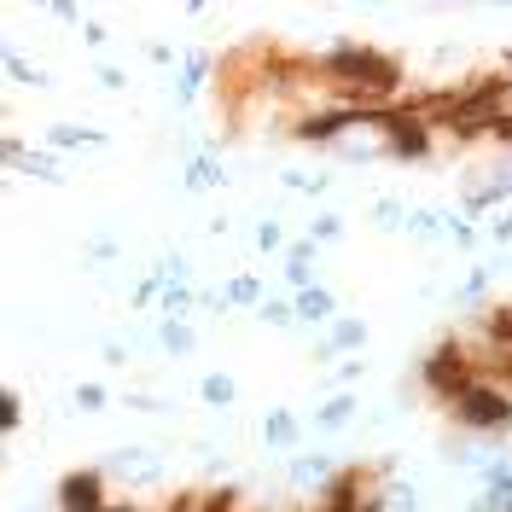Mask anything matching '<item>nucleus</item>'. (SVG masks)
Returning <instances> with one entry per match:
<instances>
[{
    "label": "nucleus",
    "mask_w": 512,
    "mask_h": 512,
    "mask_svg": "<svg viewBox=\"0 0 512 512\" xmlns=\"http://www.w3.org/2000/svg\"><path fill=\"white\" fill-rule=\"evenodd\" d=\"M332 152L344 163H373V158H396V128H390V111L373 117V111H355L350 123L332 134Z\"/></svg>",
    "instance_id": "nucleus-1"
},
{
    "label": "nucleus",
    "mask_w": 512,
    "mask_h": 512,
    "mask_svg": "<svg viewBox=\"0 0 512 512\" xmlns=\"http://www.w3.org/2000/svg\"><path fill=\"white\" fill-rule=\"evenodd\" d=\"M105 478L123 483V489H163V478H169V466H163V454H152V448H117L111 460H105Z\"/></svg>",
    "instance_id": "nucleus-2"
},
{
    "label": "nucleus",
    "mask_w": 512,
    "mask_h": 512,
    "mask_svg": "<svg viewBox=\"0 0 512 512\" xmlns=\"http://www.w3.org/2000/svg\"><path fill=\"white\" fill-rule=\"evenodd\" d=\"M59 512H111V478H105V466L70 472L59 483Z\"/></svg>",
    "instance_id": "nucleus-3"
},
{
    "label": "nucleus",
    "mask_w": 512,
    "mask_h": 512,
    "mask_svg": "<svg viewBox=\"0 0 512 512\" xmlns=\"http://www.w3.org/2000/svg\"><path fill=\"white\" fill-rule=\"evenodd\" d=\"M338 478H344V472H338L326 454H297V460H291V489H297L309 507H315V501H320V495H326Z\"/></svg>",
    "instance_id": "nucleus-4"
},
{
    "label": "nucleus",
    "mask_w": 512,
    "mask_h": 512,
    "mask_svg": "<svg viewBox=\"0 0 512 512\" xmlns=\"http://www.w3.org/2000/svg\"><path fill=\"white\" fill-rule=\"evenodd\" d=\"M291 309H297V326H332V320H338V291L309 286V291L291 297Z\"/></svg>",
    "instance_id": "nucleus-5"
},
{
    "label": "nucleus",
    "mask_w": 512,
    "mask_h": 512,
    "mask_svg": "<svg viewBox=\"0 0 512 512\" xmlns=\"http://www.w3.org/2000/svg\"><path fill=\"white\" fill-rule=\"evenodd\" d=\"M210 76H216V59H210V53H187V59H181V76H175V99H181V105L198 99V88H204Z\"/></svg>",
    "instance_id": "nucleus-6"
},
{
    "label": "nucleus",
    "mask_w": 512,
    "mask_h": 512,
    "mask_svg": "<svg viewBox=\"0 0 512 512\" xmlns=\"http://www.w3.org/2000/svg\"><path fill=\"white\" fill-rule=\"evenodd\" d=\"M222 297H227V309H262L268 286H262V274H227Z\"/></svg>",
    "instance_id": "nucleus-7"
},
{
    "label": "nucleus",
    "mask_w": 512,
    "mask_h": 512,
    "mask_svg": "<svg viewBox=\"0 0 512 512\" xmlns=\"http://www.w3.org/2000/svg\"><path fill=\"white\" fill-rule=\"evenodd\" d=\"M286 286L291 291L315 286V239H303V245H291V251H286Z\"/></svg>",
    "instance_id": "nucleus-8"
},
{
    "label": "nucleus",
    "mask_w": 512,
    "mask_h": 512,
    "mask_svg": "<svg viewBox=\"0 0 512 512\" xmlns=\"http://www.w3.org/2000/svg\"><path fill=\"white\" fill-rule=\"evenodd\" d=\"M297 414L291 408H268V419H262V443L268 448H297Z\"/></svg>",
    "instance_id": "nucleus-9"
},
{
    "label": "nucleus",
    "mask_w": 512,
    "mask_h": 512,
    "mask_svg": "<svg viewBox=\"0 0 512 512\" xmlns=\"http://www.w3.org/2000/svg\"><path fill=\"white\" fill-rule=\"evenodd\" d=\"M47 146H53V152H70V146H105V134L88 128V123H53L47 128Z\"/></svg>",
    "instance_id": "nucleus-10"
},
{
    "label": "nucleus",
    "mask_w": 512,
    "mask_h": 512,
    "mask_svg": "<svg viewBox=\"0 0 512 512\" xmlns=\"http://www.w3.org/2000/svg\"><path fill=\"white\" fill-rule=\"evenodd\" d=\"M181 187L187 192H216V187H227V169L216 158H192L187 175H181Z\"/></svg>",
    "instance_id": "nucleus-11"
},
{
    "label": "nucleus",
    "mask_w": 512,
    "mask_h": 512,
    "mask_svg": "<svg viewBox=\"0 0 512 512\" xmlns=\"http://www.w3.org/2000/svg\"><path fill=\"white\" fill-rule=\"evenodd\" d=\"M350 419H355V396H350V390L326 396V402L315 408V425H320V431H338V425H350Z\"/></svg>",
    "instance_id": "nucleus-12"
},
{
    "label": "nucleus",
    "mask_w": 512,
    "mask_h": 512,
    "mask_svg": "<svg viewBox=\"0 0 512 512\" xmlns=\"http://www.w3.org/2000/svg\"><path fill=\"white\" fill-rule=\"evenodd\" d=\"M233 396H239V384L227 379V373H204L198 379V402L204 408H233Z\"/></svg>",
    "instance_id": "nucleus-13"
},
{
    "label": "nucleus",
    "mask_w": 512,
    "mask_h": 512,
    "mask_svg": "<svg viewBox=\"0 0 512 512\" xmlns=\"http://www.w3.org/2000/svg\"><path fill=\"white\" fill-rule=\"evenodd\" d=\"M158 344H163V355H192L198 332H192L187 320H163V326H158Z\"/></svg>",
    "instance_id": "nucleus-14"
},
{
    "label": "nucleus",
    "mask_w": 512,
    "mask_h": 512,
    "mask_svg": "<svg viewBox=\"0 0 512 512\" xmlns=\"http://www.w3.org/2000/svg\"><path fill=\"white\" fill-rule=\"evenodd\" d=\"M326 344H332V350H361V344H367V320L338 315L332 320V332H326Z\"/></svg>",
    "instance_id": "nucleus-15"
},
{
    "label": "nucleus",
    "mask_w": 512,
    "mask_h": 512,
    "mask_svg": "<svg viewBox=\"0 0 512 512\" xmlns=\"http://www.w3.org/2000/svg\"><path fill=\"white\" fill-rule=\"evenodd\" d=\"M198 303H204V297L192 286H163V320H187Z\"/></svg>",
    "instance_id": "nucleus-16"
},
{
    "label": "nucleus",
    "mask_w": 512,
    "mask_h": 512,
    "mask_svg": "<svg viewBox=\"0 0 512 512\" xmlns=\"http://www.w3.org/2000/svg\"><path fill=\"white\" fill-rule=\"evenodd\" d=\"M6 82H18V88H47L53 76H47V70H35L24 53H6Z\"/></svg>",
    "instance_id": "nucleus-17"
},
{
    "label": "nucleus",
    "mask_w": 512,
    "mask_h": 512,
    "mask_svg": "<svg viewBox=\"0 0 512 512\" xmlns=\"http://www.w3.org/2000/svg\"><path fill=\"white\" fill-rule=\"evenodd\" d=\"M367 222H373V227H384V233H408V210H402L396 198H379V204L367 210Z\"/></svg>",
    "instance_id": "nucleus-18"
},
{
    "label": "nucleus",
    "mask_w": 512,
    "mask_h": 512,
    "mask_svg": "<svg viewBox=\"0 0 512 512\" xmlns=\"http://www.w3.org/2000/svg\"><path fill=\"white\" fill-rule=\"evenodd\" d=\"M443 239H448V245H460V251H472V245H478V227H472V216H454V210H443Z\"/></svg>",
    "instance_id": "nucleus-19"
},
{
    "label": "nucleus",
    "mask_w": 512,
    "mask_h": 512,
    "mask_svg": "<svg viewBox=\"0 0 512 512\" xmlns=\"http://www.w3.org/2000/svg\"><path fill=\"white\" fill-rule=\"evenodd\" d=\"M408 239H443V210H408Z\"/></svg>",
    "instance_id": "nucleus-20"
},
{
    "label": "nucleus",
    "mask_w": 512,
    "mask_h": 512,
    "mask_svg": "<svg viewBox=\"0 0 512 512\" xmlns=\"http://www.w3.org/2000/svg\"><path fill=\"white\" fill-rule=\"evenodd\" d=\"M262 326H297V309H291V297H268L262 309H256Z\"/></svg>",
    "instance_id": "nucleus-21"
},
{
    "label": "nucleus",
    "mask_w": 512,
    "mask_h": 512,
    "mask_svg": "<svg viewBox=\"0 0 512 512\" xmlns=\"http://www.w3.org/2000/svg\"><path fill=\"white\" fill-rule=\"evenodd\" d=\"M309 239H315V245L344 239V216H332V210H326V216H315V222H309Z\"/></svg>",
    "instance_id": "nucleus-22"
},
{
    "label": "nucleus",
    "mask_w": 512,
    "mask_h": 512,
    "mask_svg": "<svg viewBox=\"0 0 512 512\" xmlns=\"http://www.w3.org/2000/svg\"><path fill=\"white\" fill-rule=\"evenodd\" d=\"M105 402H111V390H105V384H76V408H82V414H99Z\"/></svg>",
    "instance_id": "nucleus-23"
},
{
    "label": "nucleus",
    "mask_w": 512,
    "mask_h": 512,
    "mask_svg": "<svg viewBox=\"0 0 512 512\" xmlns=\"http://www.w3.org/2000/svg\"><path fill=\"white\" fill-rule=\"evenodd\" d=\"M256 251H262V256L286 251V233H280V222H256Z\"/></svg>",
    "instance_id": "nucleus-24"
},
{
    "label": "nucleus",
    "mask_w": 512,
    "mask_h": 512,
    "mask_svg": "<svg viewBox=\"0 0 512 512\" xmlns=\"http://www.w3.org/2000/svg\"><path fill=\"white\" fill-rule=\"evenodd\" d=\"M483 192H489V198H495V204H501V198H507V192H512V158H507V163H495V175H489V181H483Z\"/></svg>",
    "instance_id": "nucleus-25"
},
{
    "label": "nucleus",
    "mask_w": 512,
    "mask_h": 512,
    "mask_svg": "<svg viewBox=\"0 0 512 512\" xmlns=\"http://www.w3.org/2000/svg\"><path fill=\"white\" fill-rule=\"evenodd\" d=\"M88 262H94V268H111V262H117V239H94V245H88Z\"/></svg>",
    "instance_id": "nucleus-26"
},
{
    "label": "nucleus",
    "mask_w": 512,
    "mask_h": 512,
    "mask_svg": "<svg viewBox=\"0 0 512 512\" xmlns=\"http://www.w3.org/2000/svg\"><path fill=\"white\" fill-rule=\"evenodd\" d=\"M128 408H140V414H169V402H163V396H152V390L128 396Z\"/></svg>",
    "instance_id": "nucleus-27"
},
{
    "label": "nucleus",
    "mask_w": 512,
    "mask_h": 512,
    "mask_svg": "<svg viewBox=\"0 0 512 512\" xmlns=\"http://www.w3.org/2000/svg\"><path fill=\"white\" fill-rule=\"evenodd\" d=\"M94 82H99V88H111V94H117V88H128V76L117 70V64H99V70H94Z\"/></svg>",
    "instance_id": "nucleus-28"
},
{
    "label": "nucleus",
    "mask_w": 512,
    "mask_h": 512,
    "mask_svg": "<svg viewBox=\"0 0 512 512\" xmlns=\"http://www.w3.org/2000/svg\"><path fill=\"white\" fill-rule=\"evenodd\" d=\"M489 239L495 245H512V216H489Z\"/></svg>",
    "instance_id": "nucleus-29"
},
{
    "label": "nucleus",
    "mask_w": 512,
    "mask_h": 512,
    "mask_svg": "<svg viewBox=\"0 0 512 512\" xmlns=\"http://www.w3.org/2000/svg\"><path fill=\"white\" fill-rule=\"evenodd\" d=\"M0 414H6V437H12V431H18V419H24V408H18V390L0 402Z\"/></svg>",
    "instance_id": "nucleus-30"
},
{
    "label": "nucleus",
    "mask_w": 512,
    "mask_h": 512,
    "mask_svg": "<svg viewBox=\"0 0 512 512\" xmlns=\"http://www.w3.org/2000/svg\"><path fill=\"white\" fill-rule=\"evenodd\" d=\"M338 379H344V384L361 379V361H355V355H350V361H338Z\"/></svg>",
    "instance_id": "nucleus-31"
},
{
    "label": "nucleus",
    "mask_w": 512,
    "mask_h": 512,
    "mask_svg": "<svg viewBox=\"0 0 512 512\" xmlns=\"http://www.w3.org/2000/svg\"><path fill=\"white\" fill-rule=\"evenodd\" d=\"M111 512H146V507H111Z\"/></svg>",
    "instance_id": "nucleus-32"
}]
</instances>
